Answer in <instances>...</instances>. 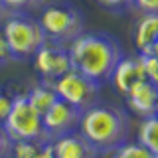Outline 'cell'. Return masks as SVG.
<instances>
[{
  "instance_id": "obj_1",
  "label": "cell",
  "mask_w": 158,
  "mask_h": 158,
  "mask_svg": "<svg viewBox=\"0 0 158 158\" xmlns=\"http://www.w3.org/2000/svg\"><path fill=\"white\" fill-rule=\"evenodd\" d=\"M71 69H77L95 83L109 81L113 69L123 57V48L113 36L101 32H83L67 44Z\"/></svg>"
},
{
  "instance_id": "obj_2",
  "label": "cell",
  "mask_w": 158,
  "mask_h": 158,
  "mask_svg": "<svg viewBox=\"0 0 158 158\" xmlns=\"http://www.w3.org/2000/svg\"><path fill=\"white\" fill-rule=\"evenodd\" d=\"M128 127V117L121 107L93 103L91 107L81 111L77 131L103 154L127 142Z\"/></svg>"
},
{
  "instance_id": "obj_3",
  "label": "cell",
  "mask_w": 158,
  "mask_h": 158,
  "mask_svg": "<svg viewBox=\"0 0 158 158\" xmlns=\"http://www.w3.org/2000/svg\"><path fill=\"white\" fill-rule=\"evenodd\" d=\"M2 34H4L6 44H8L10 56L14 59L32 57L48 42L40 22L38 20H32V18H26V16L8 18L4 22Z\"/></svg>"
},
{
  "instance_id": "obj_4",
  "label": "cell",
  "mask_w": 158,
  "mask_h": 158,
  "mask_svg": "<svg viewBox=\"0 0 158 158\" xmlns=\"http://www.w3.org/2000/svg\"><path fill=\"white\" fill-rule=\"evenodd\" d=\"M2 128L6 131V135L10 136V140H42L49 142L44 132L42 125V115L28 103L26 93L12 97V107L10 113L4 121Z\"/></svg>"
},
{
  "instance_id": "obj_5",
  "label": "cell",
  "mask_w": 158,
  "mask_h": 158,
  "mask_svg": "<svg viewBox=\"0 0 158 158\" xmlns=\"http://www.w3.org/2000/svg\"><path fill=\"white\" fill-rule=\"evenodd\" d=\"M46 40L57 46H67L79 34H83V16L71 6H48L40 16Z\"/></svg>"
},
{
  "instance_id": "obj_6",
  "label": "cell",
  "mask_w": 158,
  "mask_h": 158,
  "mask_svg": "<svg viewBox=\"0 0 158 158\" xmlns=\"http://www.w3.org/2000/svg\"><path fill=\"white\" fill-rule=\"evenodd\" d=\"M52 87L56 91L57 99L65 101L67 105L85 111L93 103H97V93H99V83L91 81L77 69H69L56 81H52Z\"/></svg>"
},
{
  "instance_id": "obj_7",
  "label": "cell",
  "mask_w": 158,
  "mask_h": 158,
  "mask_svg": "<svg viewBox=\"0 0 158 158\" xmlns=\"http://www.w3.org/2000/svg\"><path fill=\"white\" fill-rule=\"evenodd\" d=\"M79 118H81V111L71 105H67L65 101L57 99L52 107L42 115V125H44V132L49 142L57 136L75 132L79 127Z\"/></svg>"
},
{
  "instance_id": "obj_8",
  "label": "cell",
  "mask_w": 158,
  "mask_h": 158,
  "mask_svg": "<svg viewBox=\"0 0 158 158\" xmlns=\"http://www.w3.org/2000/svg\"><path fill=\"white\" fill-rule=\"evenodd\" d=\"M34 67L46 81H56L61 77L65 71L71 69V61H69L67 46H57V44L46 42L42 48L32 56Z\"/></svg>"
},
{
  "instance_id": "obj_9",
  "label": "cell",
  "mask_w": 158,
  "mask_h": 158,
  "mask_svg": "<svg viewBox=\"0 0 158 158\" xmlns=\"http://www.w3.org/2000/svg\"><path fill=\"white\" fill-rule=\"evenodd\" d=\"M144 67H142L140 56H131V57H121V61L115 65L109 81L117 89L121 95H127L132 87H136L140 81H144Z\"/></svg>"
},
{
  "instance_id": "obj_10",
  "label": "cell",
  "mask_w": 158,
  "mask_h": 158,
  "mask_svg": "<svg viewBox=\"0 0 158 158\" xmlns=\"http://www.w3.org/2000/svg\"><path fill=\"white\" fill-rule=\"evenodd\" d=\"M53 158H99L101 152L79 135V131L52 140Z\"/></svg>"
},
{
  "instance_id": "obj_11",
  "label": "cell",
  "mask_w": 158,
  "mask_h": 158,
  "mask_svg": "<svg viewBox=\"0 0 158 158\" xmlns=\"http://www.w3.org/2000/svg\"><path fill=\"white\" fill-rule=\"evenodd\" d=\"M127 105L135 115L140 118L156 115V107H158V85L150 83L148 79L140 81L136 87H132L127 93Z\"/></svg>"
},
{
  "instance_id": "obj_12",
  "label": "cell",
  "mask_w": 158,
  "mask_h": 158,
  "mask_svg": "<svg viewBox=\"0 0 158 158\" xmlns=\"http://www.w3.org/2000/svg\"><path fill=\"white\" fill-rule=\"evenodd\" d=\"M158 44V14H142L135 28V46L138 56H150Z\"/></svg>"
},
{
  "instance_id": "obj_13",
  "label": "cell",
  "mask_w": 158,
  "mask_h": 158,
  "mask_svg": "<svg viewBox=\"0 0 158 158\" xmlns=\"http://www.w3.org/2000/svg\"><path fill=\"white\" fill-rule=\"evenodd\" d=\"M26 97H28V103L36 109L40 115H44L57 101V95L52 87V81H46V79H42V83H38V85H34L26 93Z\"/></svg>"
},
{
  "instance_id": "obj_14",
  "label": "cell",
  "mask_w": 158,
  "mask_h": 158,
  "mask_svg": "<svg viewBox=\"0 0 158 158\" xmlns=\"http://www.w3.org/2000/svg\"><path fill=\"white\" fill-rule=\"evenodd\" d=\"M136 142L158 158V115L146 117L140 121L136 131Z\"/></svg>"
},
{
  "instance_id": "obj_15",
  "label": "cell",
  "mask_w": 158,
  "mask_h": 158,
  "mask_svg": "<svg viewBox=\"0 0 158 158\" xmlns=\"http://www.w3.org/2000/svg\"><path fill=\"white\" fill-rule=\"evenodd\" d=\"M103 154H105V158H156L138 142H123L121 146L113 148L109 152H103Z\"/></svg>"
},
{
  "instance_id": "obj_16",
  "label": "cell",
  "mask_w": 158,
  "mask_h": 158,
  "mask_svg": "<svg viewBox=\"0 0 158 158\" xmlns=\"http://www.w3.org/2000/svg\"><path fill=\"white\" fill-rule=\"evenodd\" d=\"M42 144V140H16L12 144V158H34Z\"/></svg>"
},
{
  "instance_id": "obj_17",
  "label": "cell",
  "mask_w": 158,
  "mask_h": 158,
  "mask_svg": "<svg viewBox=\"0 0 158 158\" xmlns=\"http://www.w3.org/2000/svg\"><path fill=\"white\" fill-rule=\"evenodd\" d=\"M142 67H144V75L150 83L158 85V57L156 56H140Z\"/></svg>"
},
{
  "instance_id": "obj_18",
  "label": "cell",
  "mask_w": 158,
  "mask_h": 158,
  "mask_svg": "<svg viewBox=\"0 0 158 158\" xmlns=\"http://www.w3.org/2000/svg\"><path fill=\"white\" fill-rule=\"evenodd\" d=\"M132 4L142 14H158V0H132Z\"/></svg>"
},
{
  "instance_id": "obj_19",
  "label": "cell",
  "mask_w": 158,
  "mask_h": 158,
  "mask_svg": "<svg viewBox=\"0 0 158 158\" xmlns=\"http://www.w3.org/2000/svg\"><path fill=\"white\" fill-rule=\"evenodd\" d=\"M12 144H14V142L10 140V136L6 135V131L0 127V158H10V156H12Z\"/></svg>"
},
{
  "instance_id": "obj_20",
  "label": "cell",
  "mask_w": 158,
  "mask_h": 158,
  "mask_svg": "<svg viewBox=\"0 0 158 158\" xmlns=\"http://www.w3.org/2000/svg\"><path fill=\"white\" fill-rule=\"evenodd\" d=\"M10 107H12V97L0 91V127L4 125V121H6V117L10 113Z\"/></svg>"
},
{
  "instance_id": "obj_21",
  "label": "cell",
  "mask_w": 158,
  "mask_h": 158,
  "mask_svg": "<svg viewBox=\"0 0 158 158\" xmlns=\"http://www.w3.org/2000/svg\"><path fill=\"white\" fill-rule=\"evenodd\" d=\"M97 2L107 10H125L132 4V0H97Z\"/></svg>"
},
{
  "instance_id": "obj_22",
  "label": "cell",
  "mask_w": 158,
  "mask_h": 158,
  "mask_svg": "<svg viewBox=\"0 0 158 158\" xmlns=\"http://www.w3.org/2000/svg\"><path fill=\"white\" fill-rule=\"evenodd\" d=\"M8 59H12V56H10V49H8L6 40H4L2 30H0V63H6Z\"/></svg>"
},
{
  "instance_id": "obj_23",
  "label": "cell",
  "mask_w": 158,
  "mask_h": 158,
  "mask_svg": "<svg viewBox=\"0 0 158 158\" xmlns=\"http://www.w3.org/2000/svg\"><path fill=\"white\" fill-rule=\"evenodd\" d=\"M32 2H38V0H2L4 6H6V8H12V10L26 8V6H30Z\"/></svg>"
},
{
  "instance_id": "obj_24",
  "label": "cell",
  "mask_w": 158,
  "mask_h": 158,
  "mask_svg": "<svg viewBox=\"0 0 158 158\" xmlns=\"http://www.w3.org/2000/svg\"><path fill=\"white\" fill-rule=\"evenodd\" d=\"M34 158H53V148H52V142H44L40 146V150L36 152Z\"/></svg>"
},
{
  "instance_id": "obj_25",
  "label": "cell",
  "mask_w": 158,
  "mask_h": 158,
  "mask_svg": "<svg viewBox=\"0 0 158 158\" xmlns=\"http://www.w3.org/2000/svg\"><path fill=\"white\" fill-rule=\"evenodd\" d=\"M4 8V4H2V0H0V10H2Z\"/></svg>"
},
{
  "instance_id": "obj_26",
  "label": "cell",
  "mask_w": 158,
  "mask_h": 158,
  "mask_svg": "<svg viewBox=\"0 0 158 158\" xmlns=\"http://www.w3.org/2000/svg\"><path fill=\"white\" fill-rule=\"evenodd\" d=\"M156 115H158V107H156Z\"/></svg>"
}]
</instances>
